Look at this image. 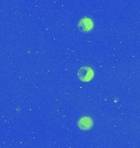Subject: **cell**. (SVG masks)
Here are the masks:
<instances>
[{
  "mask_svg": "<svg viewBox=\"0 0 140 148\" xmlns=\"http://www.w3.org/2000/svg\"><path fill=\"white\" fill-rule=\"evenodd\" d=\"M78 124H79V127H80L81 129L88 130L92 127V120L90 119V118L84 117V118H82L81 119H80Z\"/></svg>",
  "mask_w": 140,
  "mask_h": 148,
  "instance_id": "obj_3",
  "label": "cell"
},
{
  "mask_svg": "<svg viewBox=\"0 0 140 148\" xmlns=\"http://www.w3.org/2000/svg\"><path fill=\"white\" fill-rule=\"evenodd\" d=\"M78 77L79 78L83 81V82H87L92 78L93 77V71L91 69L87 68V67H83L79 70L78 73Z\"/></svg>",
  "mask_w": 140,
  "mask_h": 148,
  "instance_id": "obj_1",
  "label": "cell"
},
{
  "mask_svg": "<svg viewBox=\"0 0 140 148\" xmlns=\"http://www.w3.org/2000/svg\"><path fill=\"white\" fill-rule=\"evenodd\" d=\"M78 27L81 32H89L93 28V22L88 18H84L81 21H80Z\"/></svg>",
  "mask_w": 140,
  "mask_h": 148,
  "instance_id": "obj_2",
  "label": "cell"
}]
</instances>
